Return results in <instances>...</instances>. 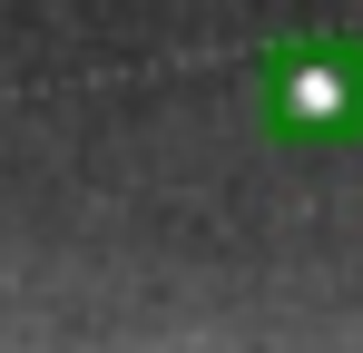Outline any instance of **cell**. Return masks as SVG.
Segmentation results:
<instances>
[{
	"label": "cell",
	"mask_w": 363,
	"mask_h": 353,
	"mask_svg": "<svg viewBox=\"0 0 363 353\" xmlns=\"http://www.w3.org/2000/svg\"><path fill=\"white\" fill-rule=\"evenodd\" d=\"M275 118L295 128V138H334V128H354V69L334 50H295L275 69Z\"/></svg>",
	"instance_id": "obj_1"
}]
</instances>
